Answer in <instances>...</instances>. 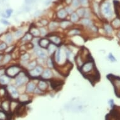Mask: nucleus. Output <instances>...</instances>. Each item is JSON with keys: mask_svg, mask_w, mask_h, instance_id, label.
Wrapping results in <instances>:
<instances>
[{"mask_svg": "<svg viewBox=\"0 0 120 120\" xmlns=\"http://www.w3.org/2000/svg\"><path fill=\"white\" fill-rule=\"evenodd\" d=\"M34 51H35L36 54H37L40 58H41V59H45V58L47 57V55H46L45 52L43 51V50H41L39 47H38L37 45L35 46Z\"/></svg>", "mask_w": 120, "mask_h": 120, "instance_id": "8", "label": "nucleus"}, {"mask_svg": "<svg viewBox=\"0 0 120 120\" xmlns=\"http://www.w3.org/2000/svg\"><path fill=\"white\" fill-rule=\"evenodd\" d=\"M4 42L7 45L8 44H11L13 42V36H12L11 34L8 33V34H6V35H4Z\"/></svg>", "mask_w": 120, "mask_h": 120, "instance_id": "15", "label": "nucleus"}, {"mask_svg": "<svg viewBox=\"0 0 120 120\" xmlns=\"http://www.w3.org/2000/svg\"><path fill=\"white\" fill-rule=\"evenodd\" d=\"M8 115L4 111L0 110V120H8Z\"/></svg>", "mask_w": 120, "mask_h": 120, "instance_id": "27", "label": "nucleus"}, {"mask_svg": "<svg viewBox=\"0 0 120 120\" xmlns=\"http://www.w3.org/2000/svg\"><path fill=\"white\" fill-rule=\"evenodd\" d=\"M42 92H43V91H41V90H40L38 88H35V91H34V93H35V94H42Z\"/></svg>", "mask_w": 120, "mask_h": 120, "instance_id": "48", "label": "nucleus"}, {"mask_svg": "<svg viewBox=\"0 0 120 120\" xmlns=\"http://www.w3.org/2000/svg\"><path fill=\"white\" fill-rule=\"evenodd\" d=\"M47 65L50 68L53 67V62H52V60L51 59H49L47 60Z\"/></svg>", "mask_w": 120, "mask_h": 120, "instance_id": "45", "label": "nucleus"}, {"mask_svg": "<svg viewBox=\"0 0 120 120\" xmlns=\"http://www.w3.org/2000/svg\"><path fill=\"white\" fill-rule=\"evenodd\" d=\"M3 57H4V55H3L2 54H0V62H2Z\"/></svg>", "mask_w": 120, "mask_h": 120, "instance_id": "55", "label": "nucleus"}, {"mask_svg": "<svg viewBox=\"0 0 120 120\" xmlns=\"http://www.w3.org/2000/svg\"><path fill=\"white\" fill-rule=\"evenodd\" d=\"M32 39V34H26L24 36L23 38H22V41H30Z\"/></svg>", "mask_w": 120, "mask_h": 120, "instance_id": "31", "label": "nucleus"}, {"mask_svg": "<svg viewBox=\"0 0 120 120\" xmlns=\"http://www.w3.org/2000/svg\"><path fill=\"white\" fill-rule=\"evenodd\" d=\"M37 65V62L35 60L32 61L28 65V69L29 71H32V69H34Z\"/></svg>", "mask_w": 120, "mask_h": 120, "instance_id": "32", "label": "nucleus"}, {"mask_svg": "<svg viewBox=\"0 0 120 120\" xmlns=\"http://www.w3.org/2000/svg\"><path fill=\"white\" fill-rule=\"evenodd\" d=\"M81 32L79 31V30L77 29H72L69 32H68V35L69 36H74V35H79Z\"/></svg>", "mask_w": 120, "mask_h": 120, "instance_id": "29", "label": "nucleus"}, {"mask_svg": "<svg viewBox=\"0 0 120 120\" xmlns=\"http://www.w3.org/2000/svg\"><path fill=\"white\" fill-rule=\"evenodd\" d=\"M117 35H118V38H119L120 39V30H119V31H118V34H117Z\"/></svg>", "mask_w": 120, "mask_h": 120, "instance_id": "57", "label": "nucleus"}, {"mask_svg": "<svg viewBox=\"0 0 120 120\" xmlns=\"http://www.w3.org/2000/svg\"><path fill=\"white\" fill-rule=\"evenodd\" d=\"M19 104L15 101H12L10 102V111H14L17 109Z\"/></svg>", "mask_w": 120, "mask_h": 120, "instance_id": "20", "label": "nucleus"}, {"mask_svg": "<svg viewBox=\"0 0 120 120\" xmlns=\"http://www.w3.org/2000/svg\"><path fill=\"white\" fill-rule=\"evenodd\" d=\"M71 1L72 0H66V3H67V4H70L71 3Z\"/></svg>", "mask_w": 120, "mask_h": 120, "instance_id": "58", "label": "nucleus"}, {"mask_svg": "<svg viewBox=\"0 0 120 120\" xmlns=\"http://www.w3.org/2000/svg\"><path fill=\"white\" fill-rule=\"evenodd\" d=\"M72 6L74 7L77 8V7H78L79 6V0H72Z\"/></svg>", "mask_w": 120, "mask_h": 120, "instance_id": "42", "label": "nucleus"}, {"mask_svg": "<svg viewBox=\"0 0 120 120\" xmlns=\"http://www.w3.org/2000/svg\"><path fill=\"white\" fill-rule=\"evenodd\" d=\"M50 44V40L47 38H42L38 41V45L40 47L46 49L49 47Z\"/></svg>", "mask_w": 120, "mask_h": 120, "instance_id": "11", "label": "nucleus"}, {"mask_svg": "<svg viewBox=\"0 0 120 120\" xmlns=\"http://www.w3.org/2000/svg\"><path fill=\"white\" fill-rule=\"evenodd\" d=\"M111 78L109 79L114 86V90L117 96H120V78L115 77L112 75H110Z\"/></svg>", "mask_w": 120, "mask_h": 120, "instance_id": "4", "label": "nucleus"}, {"mask_svg": "<svg viewBox=\"0 0 120 120\" xmlns=\"http://www.w3.org/2000/svg\"><path fill=\"white\" fill-rule=\"evenodd\" d=\"M14 48H15V46H11V47H9V48L7 47V49L5 50V52H6V53H10V52H11L14 50Z\"/></svg>", "mask_w": 120, "mask_h": 120, "instance_id": "43", "label": "nucleus"}, {"mask_svg": "<svg viewBox=\"0 0 120 120\" xmlns=\"http://www.w3.org/2000/svg\"><path fill=\"white\" fill-rule=\"evenodd\" d=\"M8 47V45L5 42H2L0 43V51H3L6 50Z\"/></svg>", "mask_w": 120, "mask_h": 120, "instance_id": "38", "label": "nucleus"}, {"mask_svg": "<svg viewBox=\"0 0 120 120\" xmlns=\"http://www.w3.org/2000/svg\"><path fill=\"white\" fill-rule=\"evenodd\" d=\"M7 91L10 94L11 97L14 99H18L19 98V94H18V91H17L16 87L13 86H11V85L8 86Z\"/></svg>", "mask_w": 120, "mask_h": 120, "instance_id": "6", "label": "nucleus"}, {"mask_svg": "<svg viewBox=\"0 0 120 120\" xmlns=\"http://www.w3.org/2000/svg\"><path fill=\"white\" fill-rule=\"evenodd\" d=\"M52 76V72L50 69L45 70L42 73V75H41V77H43V79H50V78H51Z\"/></svg>", "mask_w": 120, "mask_h": 120, "instance_id": "14", "label": "nucleus"}, {"mask_svg": "<svg viewBox=\"0 0 120 120\" xmlns=\"http://www.w3.org/2000/svg\"><path fill=\"white\" fill-rule=\"evenodd\" d=\"M50 1H51V0H47V1H46V3H45L46 5H48V4H49L50 3Z\"/></svg>", "mask_w": 120, "mask_h": 120, "instance_id": "56", "label": "nucleus"}, {"mask_svg": "<svg viewBox=\"0 0 120 120\" xmlns=\"http://www.w3.org/2000/svg\"><path fill=\"white\" fill-rule=\"evenodd\" d=\"M48 51H49V53L52 55V54H53V53H55V51L57 50L56 49H57V47L55 45V44H53V43H50L48 47Z\"/></svg>", "mask_w": 120, "mask_h": 120, "instance_id": "21", "label": "nucleus"}, {"mask_svg": "<svg viewBox=\"0 0 120 120\" xmlns=\"http://www.w3.org/2000/svg\"><path fill=\"white\" fill-rule=\"evenodd\" d=\"M10 101L5 100L1 102V108H2L3 111H4V112H10Z\"/></svg>", "mask_w": 120, "mask_h": 120, "instance_id": "9", "label": "nucleus"}, {"mask_svg": "<svg viewBox=\"0 0 120 120\" xmlns=\"http://www.w3.org/2000/svg\"><path fill=\"white\" fill-rule=\"evenodd\" d=\"M43 73V69L41 66H36L32 71H30L29 74L30 76L34 77H37L40 76Z\"/></svg>", "mask_w": 120, "mask_h": 120, "instance_id": "7", "label": "nucleus"}, {"mask_svg": "<svg viewBox=\"0 0 120 120\" xmlns=\"http://www.w3.org/2000/svg\"><path fill=\"white\" fill-rule=\"evenodd\" d=\"M23 30H16L15 32V34H14V36H15V37L16 38H20V37H22V35H23Z\"/></svg>", "mask_w": 120, "mask_h": 120, "instance_id": "33", "label": "nucleus"}, {"mask_svg": "<svg viewBox=\"0 0 120 120\" xmlns=\"http://www.w3.org/2000/svg\"><path fill=\"white\" fill-rule=\"evenodd\" d=\"M62 57V52L60 49H58L55 52V60L57 63H59L60 62Z\"/></svg>", "mask_w": 120, "mask_h": 120, "instance_id": "16", "label": "nucleus"}, {"mask_svg": "<svg viewBox=\"0 0 120 120\" xmlns=\"http://www.w3.org/2000/svg\"><path fill=\"white\" fill-rule=\"evenodd\" d=\"M13 13V10L11 9V8H8L5 11L4 13H2L1 16L4 18H10V16H11V14Z\"/></svg>", "mask_w": 120, "mask_h": 120, "instance_id": "22", "label": "nucleus"}, {"mask_svg": "<svg viewBox=\"0 0 120 120\" xmlns=\"http://www.w3.org/2000/svg\"><path fill=\"white\" fill-rule=\"evenodd\" d=\"M6 91L4 88L0 89V97L1 96H4V95L6 94Z\"/></svg>", "mask_w": 120, "mask_h": 120, "instance_id": "44", "label": "nucleus"}, {"mask_svg": "<svg viewBox=\"0 0 120 120\" xmlns=\"http://www.w3.org/2000/svg\"></svg>", "mask_w": 120, "mask_h": 120, "instance_id": "59", "label": "nucleus"}, {"mask_svg": "<svg viewBox=\"0 0 120 120\" xmlns=\"http://www.w3.org/2000/svg\"><path fill=\"white\" fill-rule=\"evenodd\" d=\"M84 13H85V9L81 8V9L77 10V13H76L77 14V15H78L79 16H83L84 15Z\"/></svg>", "mask_w": 120, "mask_h": 120, "instance_id": "36", "label": "nucleus"}, {"mask_svg": "<svg viewBox=\"0 0 120 120\" xmlns=\"http://www.w3.org/2000/svg\"><path fill=\"white\" fill-rule=\"evenodd\" d=\"M65 11H67V13H72V9H71V8H69V7H67V8H66V9H65Z\"/></svg>", "mask_w": 120, "mask_h": 120, "instance_id": "51", "label": "nucleus"}, {"mask_svg": "<svg viewBox=\"0 0 120 120\" xmlns=\"http://www.w3.org/2000/svg\"><path fill=\"white\" fill-rule=\"evenodd\" d=\"M108 58L110 60L111 62H114L116 61V58L114 57V55H112L111 53H109L108 55Z\"/></svg>", "mask_w": 120, "mask_h": 120, "instance_id": "41", "label": "nucleus"}, {"mask_svg": "<svg viewBox=\"0 0 120 120\" xmlns=\"http://www.w3.org/2000/svg\"><path fill=\"white\" fill-rule=\"evenodd\" d=\"M36 88V84L34 82H29L28 83L27 86H26V91L27 93H33L35 91Z\"/></svg>", "mask_w": 120, "mask_h": 120, "instance_id": "12", "label": "nucleus"}, {"mask_svg": "<svg viewBox=\"0 0 120 120\" xmlns=\"http://www.w3.org/2000/svg\"><path fill=\"white\" fill-rule=\"evenodd\" d=\"M21 72V68L18 65H12L6 70L5 74L9 77H16Z\"/></svg>", "mask_w": 120, "mask_h": 120, "instance_id": "2", "label": "nucleus"}, {"mask_svg": "<svg viewBox=\"0 0 120 120\" xmlns=\"http://www.w3.org/2000/svg\"><path fill=\"white\" fill-rule=\"evenodd\" d=\"M39 31L40 33V35L42 36H45L47 34V30L45 28H40L39 29Z\"/></svg>", "mask_w": 120, "mask_h": 120, "instance_id": "39", "label": "nucleus"}, {"mask_svg": "<svg viewBox=\"0 0 120 120\" xmlns=\"http://www.w3.org/2000/svg\"><path fill=\"white\" fill-rule=\"evenodd\" d=\"M30 34H32V36H35L36 37H39L40 35V33L39 30L36 28H33L32 29L30 30Z\"/></svg>", "mask_w": 120, "mask_h": 120, "instance_id": "26", "label": "nucleus"}, {"mask_svg": "<svg viewBox=\"0 0 120 120\" xmlns=\"http://www.w3.org/2000/svg\"><path fill=\"white\" fill-rule=\"evenodd\" d=\"M50 40H51L55 45H59L61 42V39L56 35H52L50 37Z\"/></svg>", "mask_w": 120, "mask_h": 120, "instance_id": "19", "label": "nucleus"}, {"mask_svg": "<svg viewBox=\"0 0 120 120\" xmlns=\"http://www.w3.org/2000/svg\"><path fill=\"white\" fill-rule=\"evenodd\" d=\"M65 53H66V56H67V57L69 59V60L72 59L73 57H74V55H73V54L72 53V52H71L70 50H66V52H65Z\"/></svg>", "mask_w": 120, "mask_h": 120, "instance_id": "40", "label": "nucleus"}, {"mask_svg": "<svg viewBox=\"0 0 120 120\" xmlns=\"http://www.w3.org/2000/svg\"><path fill=\"white\" fill-rule=\"evenodd\" d=\"M91 29H92V30H93V32H98V28H97L95 26H91Z\"/></svg>", "mask_w": 120, "mask_h": 120, "instance_id": "52", "label": "nucleus"}, {"mask_svg": "<svg viewBox=\"0 0 120 120\" xmlns=\"http://www.w3.org/2000/svg\"><path fill=\"white\" fill-rule=\"evenodd\" d=\"M111 26L116 29L120 28V18H116L111 22Z\"/></svg>", "mask_w": 120, "mask_h": 120, "instance_id": "18", "label": "nucleus"}, {"mask_svg": "<svg viewBox=\"0 0 120 120\" xmlns=\"http://www.w3.org/2000/svg\"><path fill=\"white\" fill-rule=\"evenodd\" d=\"M40 23H41V24L42 25H44V26L47 25L48 24L47 21L46 20H44V19H43V20H41V22H40Z\"/></svg>", "mask_w": 120, "mask_h": 120, "instance_id": "50", "label": "nucleus"}, {"mask_svg": "<svg viewBox=\"0 0 120 120\" xmlns=\"http://www.w3.org/2000/svg\"><path fill=\"white\" fill-rule=\"evenodd\" d=\"M57 26H58V23L57 22H51L49 25V29L50 30H54L57 28Z\"/></svg>", "mask_w": 120, "mask_h": 120, "instance_id": "34", "label": "nucleus"}, {"mask_svg": "<svg viewBox=\"0 0 120 120\" xmlns=\"http://www.w3.org/2000/svg\"><path fill=\"white\" fill-rule=\"evenodd\" d=\"M10 82V77L6 75V74L0 77V84L2 86L8 85Z\"/></svg>", "mask_w": 120, "mask_h": 120, "instance_id": "10", "label": "nucleus"}, {"mask_svg": "<svg viewBox=\"0 0 120 120\" xmlns=\"http://www.w3.org/2000/svg\"><path fill=\"white\" fill-rule=\"evenodd\" d=\"M40 13H41V11H37L35 13V16H39L40 15Z\"/></svg>", "mask_w": 120, "mask_h": 120, "instance_id": "54", "label": "nucleus"}, {"mask_svg": "<svg viewBox=\"0 0 120 120\" xmlns=\"http://www.w3.org/2000/svg\"><path fill=\"white\" fill-rule=\"evenodd\" d=\"M57 17L59 18H60V19H64V18H65V17L67 16V11H65V10L62 9V10H59V11L57 12Z\"/></svg>", "mask_w": 120, "mask_h": 120, "instance_id": "17", "label": "nucleus"}, {"mask_svg": "<svg viewBox=\"0 0 120 120\" xmlns=\"http://www.w3.org/2000/svg\"><path fill=\"white\" fill-rule=\"evenodd\" d=\"M0 22L2 24L4 25H10V22H8V20H5V19H1L0 20Z\"/></svg>", "mask_w": 120, "mask_h": 120, "instance_id": "46", "label": "nucleus"}, {"mask_svg": "<svg viewBox=\"0 0 120 120\" xmlns=\"http://www.w3.org/2000/svg\"><path fill=\"white\" fill-rule=\"evenodd\" d=\"M104 31L108 35H111L112 33V28L111 25L109 24H106L104 25Z\"/></svg>", "mask_w": 120, "mask_h": 120, "instance_id": "25", "label": "nucleus"}, {"mask_svg": "<svg viewBox=\"0 0 120 120\" xmlns=\"http://www.w3.org/2000/svg\"><path fill=\"white\" fill-rule=\"evenodd\" d=\"M19 100L20 102H26L29 100V98L27 94H22L19 96Z\"/></svg>", "mask_w": 120, "mask_h": 120, "instance_id": "28", "label": "nucleus"}, {"mask_svg": "<svg viewBox=\"0 0 120 120\" xmlns=\"http://www.w3.org/2000/svg\"><path fill=\"white\" fill-rule=\"evenodd\" d=\"M30 59V55L28 53H24L23 55L21 56V59L22 61H26Z\"/></svg>", "mask_w": 120, "mask_h": 120, "instance_id": "37", "label": "nucleus"}, {"mask_svg": "<svg viewBox=\"0 0 120 120\" xmlns=\"http://www.w3.org/2000/svg\"><path fill=\"white\" fill-rule=\"evenodd\" d=\"M101 11H102L103 15L106 16L107 18H110L112 16V12L109 3H106L103 4L101 7Z\"/></svg>", "mask_w": 120, "mask_h": 120, "instance_id": "5", "label": "nucleus"}, {"mask_svg": "<svg viewBox=\"0 0 120 120\" xmlns=\"http://www.w3.org/2000/svg\"><path fill=\"white\" fill-rule=\"evenodd\" d=\"M81 23L86 26H91L92 25V21L88 18H84L81 20Z\"/></svg>", "mask_w": 120, "mask_h": 120, "instance_id": "24", "label": "nucleus"}, {"mask_svg": "<svg viewBox=\"0 0 120 120\" xmlns=\"http://www.w3.org/2000/svg\"><path fill=\"white\" fill-rule=\"evenodd\" d=\"M79 16L77 15V14L76 13H73L72 15H71V21L74 23H75L79 21Z\"/></svg>", "mask_w": 120, "mask_h": 120, "instance_id": "30", "label": "nucleus"}, {"mask_svg": "<svg viewBox=\"0 0 120 120\" xmlns=\"http://www.w3.org/2000/svg\"><path fill=\"white\" fill-rule=\"evenodd\" d=\"M33 1H34V0H25V3L28 4H32Z\"/></svg>", "mask_w": 120, "mask_h": 120, "instance_id": "53", "label": "nucleus"}, {"mask_svg": "<svg viewBox=\"0 0 120 120\" xmlns=\"http://www.w3.org/2000/svg\"><path fill=\"white\" fill-rule=\"evenodd\" d=\"M38 88L41 91H46L48 88L47 83L44 81H40L38 84Z\"/></svg>", "mask_w": 120, "mask_h": 120, "instance_id": "13", "label": "nucleus"}, {"mask_svg": "<svg viewBox=\"0 0 120 120\" xmlns=\"http://www.w3.org/2000/svg\"><path fill=\"white\" fill-rule=\"evenodd\" d=\"M81 72L83 74L87 75V76H91V78L96 77L98 75L96 74V68H95L94 63L93 60H89L86 62L81 68Z\"/></svg>", "mask_w": 120, "mask_h": 120, "instance_id": "1", "label": "nucleus"}, {"mask_svg": "<svg viewBox=\"0 0 120 120\" xmlns=\"http://www.w3.org/2000/svg\"><path fill=\"white\" fill-rule=\"evenodd\" d=\"M5 72L6 70L4 69H0V77L5 74Z\"/></svg>", "mask_w": 120, "mask_h": 120, "instance_id": "49", "label": "nucleus"}, {"mask_svg": "<svg viewBox=\"0 0 120 120\" xmlns=\"http://www.w3.org/2000/svg\"><path fill=\"white\" fill-rule=\"evenodd\" d=\"M79 3L82 5H86L88 3V0H79Z\"/></svg>", "mask_w": 120, "mask_h": 120, "instance_id": "47", "label": "nucleus"}, {"mask_svg": "<svg viewBox=\"0 0 120 120\" xmlns=\"http://www.w3.org/2000/svg\"><path fill=\"white\" fill-rule=\"evenodd\" d=\"M71 24V22H68V21H64V22L60 23V26L62 28H67V26H69Z\"/></svg>", "mask_w": 120, "mask_h": 120, "instance_id": "35", "label": "nucleus"}, {"mask_svg": "<svg viewBox=\"0 0 120 120\" xmlns=\"http://www.w3.org/2000/svg\"><path fill=\"white\" fill-rule=\"evenodd\" d=\"M11 60V54H10V53H6V55H4V57H3V64H8L9 62H10Z\"/></svg>", "mask_w": 120, "mask_h": 120, "instance_id": "23", "label": "nucleus"}, {"mask_svg": "<svg viewBox=\"0 0 120 120\" xmlns=\"http://www.w3.org/2000/svg\"><path fill=\"white\" fill-rule=\"evenodd\" d=\"M28 80V79L27 76L26 75L25 72H20L16 77L15 84H16V86H22L27 82Z\"/></svg>", "mask_w": 120, "mask_h": 120, "instance_id": "3", "label": "nucleus"}]
</instances>
